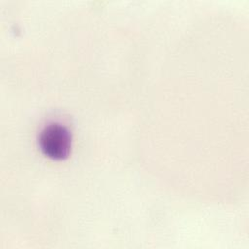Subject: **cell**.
<instances>
[{
  "instance_id": "1",
  "label": "cell",
  "mask_w": 249,
  "mask_h": 249,
  "mask_svg": "<svg viewBox=\"0 0 249 249\" xmlns=\"http://www.w3.org/2000/svg\"><path fill=\"white\" fill-rule=\"evenodd\" d=\"M39 144L42 152L47 157L53 160H62L70 152L71 135L64 125L53 123L41 131Z\"/></svg>"
}]
</instances>
